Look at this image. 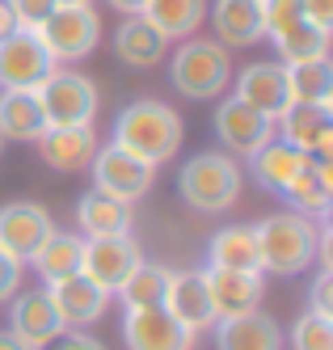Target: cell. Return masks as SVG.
I'll list each match as a JSON object with an SVG mask.
<instances>
[{
    "label": "cell",
    "mask_w": 333,
    "mask_h": 350,
    "mask_svg": "<svg viewBox=\"0 0 333 350\" xmlns=\"http://www.w3.org/2000/svg\"><path fill=\"white\" fill-rule=\"evenodd\" d=\"M46 295H51V304H55L64 329H85V325L101 321L110 308V291L89 283L85 274H68L59 283H46Z\"/></svg>",
    "instance_id": "4fadbf2b"
},
{
    "label": "cell",
    "mask_w": 333,
    "mask_h": 350,
    "mask_svg": "<svg viewBox=\"0 0 333 350\" xmlns=\"http://www.w3.org/2000/svg\"><path fill=\"white\" fill-rule=\"evenodd\" d=\"M126 350H194V334L182 329L165 308H135L122 317Z\"/></svg>",
    "instance_id": "5bb4252c"
},
{
    "label": "cell",
    "mask_w": 333,
    "mask_h": 350,
    "mask_svg": "<svg viewBox=\"0 0 333 350\" xmlns=\"http://www.w3.org/2000/svg\"><path fill=\"white\" fill-rule=\"evenodd\" d=\"M299 13L317 30H329L333 26V0H299Z\"/></svg>",
    "instance_id": "74e56055"
},
{
    "label": "cell",
    "mask_w": 333,
    "mask_h": 350,
    "mask_svg": "<svg viewBox=\"0 0 333 350\" xmlns=\"http://www.w3.org/2000/svg\"><path fill=\"white\" fill-rule=\"evenodd\" d=\"M278 46V64L291 68V64H317V59H329V30H317L308 21H295L291 30H283L274 38Z\"/></svg>",
    "instance_id": "4dcf8cb0"
},
{
    "label": "cell",
    "mask_w": 333,
    "mask_h": 350,
    "mask_svg": "<svg viewBox=\"0 0 333 350\" xmlns=\"http://www.w3.org/2000/svg\"><path fill=\"white\" fill-rule=\"evenodd\" d=\"M76 224H81L85 237H122L131 232V203H118V198L89 190L76 207Z\"/></svg>",
    "instance_id": "484cf974"
},
{
    "label": "cell",
    "mask_w": 333,
    "mask_h": 350,
    "mask_svg": "<svg viewBox=\"0 0 333 350\" xmlns=\"http://www.w3.org/2000/svg\"><path fill=\"white\" fill-rule=\"evenodd\" d=\"M144 17L165 38H190L202 26V17H207V0H148Z\"/></svg>",
    "instance_id": "83f0119b"
},
{
    "label": "cell",
    "mask_w": 333,
    "mask_h": 350,
    "mask_svg": "<svg viewBox=\"0 0 333 350\" xmlns=\"http://www.w3.org/2000/svg\"><path fill=\"white\" fill-rule=\"evenodd\" d=\"M17 26H13V13H9V5H0V38L5 34H13Z\"/></svg>",
    "instance_id": "b9f144b4"
},
{
    "label": "cell",
    "mask_w": 333,
    "mask_h": 350,
    "mask_svg": "<svg viewBox=\"0 0 333 350\" xmlns=\"http://www.w3.org/2000/svg\"><path fill=\"white\" fill-rule=\"evenodd\" d=\"M0 5H5V0H0Z\"/></svg>",
    "instance_id": "f6af8a7d"
},
{
    "label": "cell",
    "mask_w": 333,
    "mask_h": 350,
    "mask_svg": "<svg viewBox=\"0 0 333 350\" xmlns=\"http://www.w3.org/2000/svg\"><path fill=\"white\" fill-rule=\"evenodd\" d=\"M0 152H5V139H0Z\"/></svg>",
    "instance_id": "ee69618b"
},
{
    "label": "cell",
    "mask_w": 333,
    "mask_h": 350,
    "mask_svg": "<svg viewBox=\"0 0 333 350\" xmlns=\"http://www.w3.org/2000/svg\"><path fill=\"white\" fill-rule=\"evenodd\" d=\"M81 249H85L81 237L55 228L46 237V245L34 254V270L42 274L46 283H59V279H68V274H81Z\"/></svg>",
    "instance_id": "f546056e"
},
{
    "label": "cell",
    "mask_w": 333,
    "mask_h": 350,
    "mask_svg": "<svg viewBox=\"0 0 333 350\" xmlns=\"http://www.w3.org/2000/svg\"><path fill=\"white\" fill-rule=\"evenodd\" d=\"M274 127H278L274 135L283 144L299 148V152H308L317 161H329V152H333V110L329 106H321V102H291L283 114H278Z\"/></svg>",
    "instance_id": "9c48e42d"
},
{
    "label": "cell",
    "mask_w": 333,
    "mask_h": 350,
    "mask_svg": "<svg viewBox=\"0 0 333 350\" xmlns=\"http://www.w3.org/2000/svg\"><path fill=\"white\" fill-rule=\"evenodd\" d=\"M55 350H106L97 338H89V334H59L55 342H51Z\"/></svg>",
    "instance_id": "f35d334b"
},
{
    "label": "cell",
    "mask_w": 333,
    "mask_h": 350,
    "mask_svg": "<svg viewBox=\"0 0 333 350\" xmlns=\"http://www.w3.org/2000/svg\"><path fill=\"white\" fill-rule=\"evenodd\" d=\"M207 266H215V270H245V274H262L253 224H232V228H219V232L211 237V249H207Z\"/></svg>",
    "instance_id": "cb8c5ba5"
},
{
    "label": "cell",
    "mask_w": 333,
    "mask_h": 350,
    "mask_svg": "<svg viewBox=\"0 0 333 350\" xmlns=\"http://www.w3.org/2000/svg\"><path fill=\"white\" fill-rule=\"evenodd\" d=\"M169 279H173V270L152 266V262H139L131 270V279H126L114 295L122 299L126 312H135V308H161L165 304V291H169Z\"/></svg>",
    "instance_id": "f1b7e54d"
},
{
    "label": "cell",
    "mask_w": 333,
    "mask_h": 350,
    "mask_svg": "<svg viewBox=\"0 0 333 350\" xmlns=\"http://www.w3.org/2000/svg\"><path fill=\"white\" fill-rule=\"evenodd\" d=\"M169 81L182 97H190V102H211V97H219L228 89V81H232L228 46H219L211 38H186L177 46V55L169 59Z\"/></svg>",
    "instance_id": "3957f363"
},
{
    "label": "cell",
    "mask_w": 333,
    "mask_h": 350,
    "mask_svg": "<svg viewBox=\"0 0 333 350\" xmlns=\"http://www.w3.org/2000/svg\"><path fill=\"white\" fill-rule=\"evenodd\" d=\"M215 350H283V329L262 308L215 321Z\"/></svg>",
    "instance_id": "d6986e66"
},
{
    "label": "cell",
    "mask_w": 333,
    "mask_h": 350,
    "mask_svg": "<svg viewBox=\"0 0 333 350\" xmlns=\"http://www.w3.org/2000/svg\"><path fill=\"white\" fill-rule=\"evenodd\" d=\"M55 5H93V0H55Z\"/></svg>",
    "instance_id": "7bdbcfd3"
},
{
    "label": "cell",
    "mask_w": 333,
    "mask_h": 350,
    "mask_svg": "<svg viewBox=\"0 0 333 350\" xmlns=\"http://www.w3.org/2000/svg\"><path fill=\"white\" fill-rule=\"evenodd\" d=\"M9 334L17 342H25L30 350H42V346H51L64 334V321H59V312H55V304H51L46 291H25V295L13 299Z\"/></svg>",
    "instance_id": "e0dca14e"
},
{
    "label": "cell",
    "mask_w": 333,
    "mask_h": 350,
    "mask_svg": "<svg viewBox=\"0 0 333 350\" xmlns=\"http://www.w3.org/2000/svg\"><path fill=\"white\" fill-rule=\"evenodd\" d=\"M202 279H207V291H211L215 321H228V317L253 312V308L262 304V274H245V270H215V266H207V270H202Z\"/></svg>",
    "instance_id": "ac0fdd59"
},
{
    "label": "cell",
    "mask_w": 333,
    "mask_h": 350,
    "mask_svg": "<svg viewBox=\"0 0 333 350\" xmlns=\"http://www.w3.org/2000/svg\"><path fill=\"white\" fill-rule=\"evenodd\" d=\"M182 118H177L173 106L165 102H131L118 118H114V148L122 152H131L148 165H165L169 157H177V148H182Z\"/></svg>",
    "instance_id": "6da1fadb"
},
{
    "label": "cell",
    "mask_w": 333,
    "mask_h": 350,
    "mask_svg": "<svg viewBox=\"0 0 333 350\" xmlns=\"http://www.w3.org/2000/svg\"><path fill=\"white\" fill-rule=\"evenodd\" d=\"M38 157L59 169V173H76V169H89L93 152H97V135L93 127H46L38 139Z\"/></svg>",
    "instance_id": "ffe728a7"
},
{
    "label": "cell",
    "mask_w": 333,
    "mask_h": 350,
    "mask_svg": "<svg viewBox=\"0 0 333 350\" xmlns=\"http://www.w3.org/2000/svg\"><path fill=\"white\" fill-rule=\"evenodd\" d=\"M110 5H114L122 17H131V13H144V5H148V0H110Z\"/></svg>",
    "instance_id": "ab89813d"
},
{
    "label": "cell",
    "mask_w": 333,
    "mask_h": 350,
    "mask_svg": "<svg viewBox=\"0 0 333 350\" xmlns=\"http://www.w3.org/2000/svg\"><path fill=\"white\" fill-rule=\"evenodd\" d=\"M283 198H287L299 215H325L329 203H333V165H329V161H312V165L283 190Z\"/></svg>",
    "instance_id": "4316f807"
},
{
    "label": "cell",
    "mask_w": 333,
    "mask_h": 350,
    "mask_svg": "<svg viewBox=\"0 0 333 350\" xmlns=\"http://www.w3.org/2000/svg\"><path fill=\"white\" fill-rule=\"evenodd\" d=\"M139 245L131 237H85V249H81V274L89 283H97L101 291H118L126 279H131V270L139 266Z\"/></svg>",
    "instance_id": "ba28073f"
},
{
    "label": "cell",
    "mask_w": 333,
    "mask_h": 350,
    "mask_svg": "<svg viewBox=\"0 0 333 350\" xmlns=\"http://www.w3.org/2000/svg\"><path fill=\"white\" fill-rule=\"evenodd\" d=\"M232 97L245 102L249 110L266 114L270 122H278V114L291 106V97H287V68L283 64H249L237 77V93Z\"/></svg>",
    "instance_id": "2e32d148"
},
{
    "label": "cell",
    "mask_w": 333,
    "mask_h": 350,
    "mask_svg": "<svg viewBox=\"0 0 333 350\" xmlns=\"http://www.w3.org/2000/svg\"><path fill=\"white\" fill-rule=\"evenodd\" d=\"M287 97L291 102H321V106H329V97H333V68H329V59L291 64L287 68Z\"/></svg>",
    "instance_id": "1f68e13d"
},
{
    "label": "cell",
    "mask_w": 333,
    "mask_h": 350,
    "mask_svg": "<svg viewBox=\"0 0 333 350\" xmlns=\"http://www.w3.org/2000/svg\"><path fill=\"white\" fill-rule=\"evenodd\" d=\"M0 350H30V346H25V342H17L9 329H0Z\"/></svg>",
    "instance_id": "60d3db41"
},
{
    "label": "cell",
    "mask_w": 333,
    "mask_h": 350,
    "mask_svg": "<svg viewBox=\"0 0 333 350\" xmlns=\"http://www.w3.org/2000/svg\"><path fill=\"white\" fill-rule=\"evenodd\" d=\"M308 312H317V317H325V321H333V270H321L317 274V283H312V295H308Z\"/></svg>",
    "instance_id": "d590c367"
},
{
    "label": "cell",
    "mask_w": 333,
    "mask_h": 350,
    "mask_svg": "<svg viewBox=\"0 0 333 350\" xmlns=\"http://www.w3.org/2000/svg\"><path fill=\"white\" fill-rule=\"evenodd\" d=\"M89 173H93V190L118 198V203H135L152 190V178H157V165H148L131 152H122V148L106 144L97 148L93 161H89Z\"/></svg>",
    "instance_id": "52a82bcc"
},
{
    "label": "cell",
    "mask_w": 333,
    "mask_h": 350,
    "mask_svg": "<svg viewBox=\"0 0 333 350\" xmlns=\"http://www.w3.org/2000/svg\"><path fill=\"white\" fill-rule=\"evenodd\" d=\"M211 26L219 34V46H253V42L266 38L258 0H215Z\"/></svg>",
    "instance_id": "603a6c76"
},
{
    "label": "cell",
    "mask_w": 333,
    "mask_h": 350,
    "mask_svg": "<svg viewBox=\"0 0 333 350\" xmlns=\"http://www.w3.org/2000/svg\"><path fill=\"white\" fill-rule=\"evenodd\" d=\"M161 308H165L177 325H182V329H190L194 338H198L202 329H211V325H215V308H211V291H207V279H202V270L173 274Z\"/></svg>",
    "instance_id": "9a60e30c"
},
{
    "label": "cell",
    "mask_w": 333,
    "mask_h": 350,
    "mask_svg": "<svg viewBox=\"0 0 333 350\" xmlns=\"http://www.w3.org/2000/svg\"><path fill=\"white\" fill-rule=\"evenodd\" d=\"M165 46L169 38L152 26V21L144 13H131V17H122V26L114 34V51L122 64H131V68H157L165 59Z\"/></svg>",
    "instance_id": "7402d4cb"
},
{
    "label": "cell",
    "mask_w": 333,
    "mask_h": 350,
    "mask_svg": "<svg viewBox=\"0 0 333 350\" xmlns=\"http://www.w3.org/2000/svg\"><path fill=\"white\" fill-rule=\"evenodd\" d=\"M5 5L13 13V26L17 30H38L42 21H46V13L55 9V0H5Z\"/></svg>",
    "instance_id": "e575fe53"
},
{
    "label": "cell",
    "mask_w": 333,
    "mask_h": 350,
    "mask_svg": "<svg viewBox=\"0 0 333 350\" xmlns=\"http://www.w3.org/2000/svg\"><path fill=\"white\" fill-rule=\"evenodd\" d=\"M258 9H262V34L266 38H278L283 30H291L295 21H304L299 0H258Z\"/></svg>",
    "instance_id": "836d02e7"
},
{
    "label": "cell",
    "mask_w": 333,
    "mask_h": 350,
    "mask_svg": "<svg viewBox=\"0 0 333 350\" xmlns=\"http://www.w3.org/2000/svg\"><path fill=\"white\" fill-rule=\"evenodd\" d=\"M46 131L34 89H0V139L30 144Z\"/></svg>",
    "instance_id": "d4e9b609"
},
{
    "label": "cell",
    "mask_w": 333,
    "mask_h": 350,
    "mask_svg": "<svg viewBox=\"0 0 333 350\" xmlns=\"http://www.w3.org/2000/svg\"><path fill=\"white\" fill-rule=\"evenodd\" d=\"M291 350H333V321L304 312L291 325Z\"/></svg>",
    "instance_id": "d6a6232c"
},
{
    "label": "cell",
    "mask_w": 333,
    "mask_h": 350,
    "mask_svg": "<svg viewBox=\"0 0 333 350\" xmlns=\"http://www.w3.org/2000/svg\"><path fill=\"white\" fill-rule=\"evenodd\" d=\"M215 135L232 157H253L262 144L274 139V122L258 110H249L245 102H237V97H228L215 110Z\"/></svg>",
    "instance_id": "7c38bea8"
},
{
    "label": "cell",
    "mask_w": 333,
    "mask_h": 350,
    "mask_svg": "<svg viewBox=\"0 0 333 350\" xmlns=\"http://www.w3.org/2000/svg\"><path fill=\"white\" fill-rule=\"evenodd\" d=\"M55 68L34 30H13L0 38V89H38V81Z\"/></svg>",
    "instance_id": "30bf717a"
},
{
    "label": "cell",
    "mask_w": 333,
    "mask_h": 350,
    "mask_svg": "<svg viewBox=\"0 0 333 350\" xmlns=\"http://www.w3.org/2000/svg\"><path fill=\"white\" fill-rule=\"evenodd\" d=\"M34 34L55 64H81L97 51L101 17H97L93 5H55Z\"/></svg>",
    "instance_id": "8992f818"
},
{
    "label": "cell",
    "mask_w": 333,
    "mask_h": 350,
    "mask_svg": "<svg viewBox=\"0 0 333 350\" xmlns=\"http://www.w3.org/2000/svg\"><path fill=\"white\" fill-rule=\"evenodd\" d=\"M253 237H258V262L270 274H299L317 262L321 228L299 211L266 215L262 224H253Z\"/></svg>",
    "instance_id": "7a4b0ae2"
},
{
    "label": "cell",
    "mask_w": 333,
    "mask_h": 350,
    "mask_svg": "<svg viewBox=\"0 0 333 350\" xmlns=\"http://www.w3.org/2000/svg\"><path fill=\"white\" fill-rule=\"evenodd\" d=\"M17 287H21V262H13L5 249H0V304H5V299H13Z\"/></svg>",
    "instance_id": "8d00e7d4"
},
{
    "label": "cell",
    "mask_w": 333,
    "mask_h": 350,
    "mask_svg": "<svg viewBox=\"0 0 333 350\" xmlns=\"http://www.w3.org/2000/svg\"><path fill=\"white\" fill-rule=\"evenodd\" d=\"M177 194L194 211H228L241 194V169L228 152H198L177 173Z\"/></svg>",
    "instance_id": "277c9868"
},
{
    "label": "cell",
    "mask_w": 333,
    "mask_h": 350,
    "mask_svg": "<svg viewBox=\"0 0 333 350\" xmlns=\"http://www.w3.org/2000/svg\"><path fill=\"white\" fill-rule=\"evenodd\" d=\"M317 157H308V152H299V148H291V144H283V139H270V144H262L258 152L249 157V165H253V178H258L266 190H274V194H283L304 169H308Z\"/></svg>",
    "instance_id": "44dd1931"
},
{
    "label": "cell",
    "mask_w": 333,
    "mask_h": 350,
    "mask_svg": "<svg viewBox=\"0 0 333 350\" xmlns=\"http://www.w3.org/2000/svg\"><path fill=\"white\" fill-rule=\"evenodd\" d=\"M55 232V219H51L38 203H9L0 207V249L13 262H34V254L46 245V237Z\"/></svg>",
    "instance_id": "8fae6325"
},
{
    "label": "cell",
    "mask_w": 333,
    "mask_h": 350,
    "mask_svg": "<svg viewBox=\"0 0 333 350\" xmlns=\"http://www.w3.org/2000/svg\"><path fill=\"white\" fill-rule=\"evenodd\" d=\"M38 97V110L46 127H93L97 118V85L81 72H64V68H51L46 77L34 89Z\"/></svg>",
    "instance_id": "5b68a950"
}]
</instances>
